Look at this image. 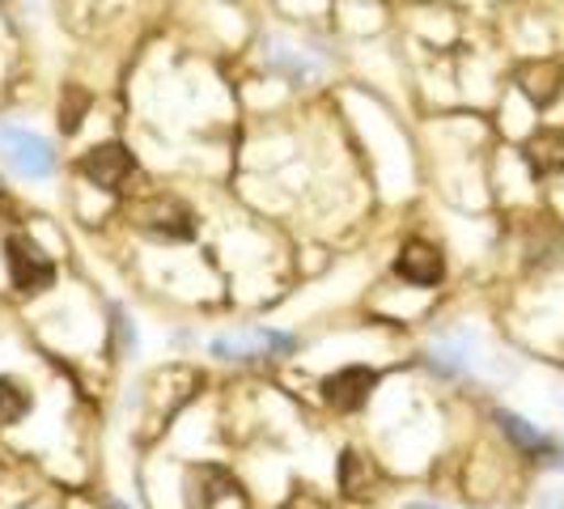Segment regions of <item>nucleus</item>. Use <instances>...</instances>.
<instances>
[{
  "label": "nucleus",
  "mask_w": 564,
  "mask_h": 509,
  "mask_svg": "<svg viewBox=\"0 0 564 509\" xmlns=\"http://www.w3.org/2000/svg\"><path fill=\"white\" fill-rule=\"evenodd\" d=\"M4 259H9V277H13V284H18L22 293L52 289V281H56L52 259H47L43 247H39L34 238H26V234H13V238L4 242Z\"/></svg>",
  "instance_id": "f257e3e1"
},
{
  "label": "nucleus",
  "mask_w": 564,
  "mask_h": 509,
  "mask_svg": "<svg viewBox=\"0 0 564 509\" xmlns=\"http://www.w3.org/2000/svg\"><path fill=\"white\" fill-rule=\"evenodd\" d=\"M497 421H501V429H506V433L513 437V442H518V446H522V451H531V454H547V451H552V442H547V437H543V433H539L531 421H522V416H513V412H501Z\"/></svg>",
  "instance_id": "1a4fd4ad"
},
{
  "label": "nucleus",
  "mask_w": 564,
  "mask_h": 509,
  "mask_svg": "<svg viewBox=\"0 0 564 509\" xmlns=\"http://www.w3.org/2000/svg\"><path fill=\"white\" fill-rule=\"evenodd\" d=\"M102 509H128V506H119V501H107V506H102Z\"/></svg>",
  "instance_id": "ddd939ff"
},
{
  "label": "nucleus",
  "mask_w": 564,
  "mask_h": 509,
  "mask_svg": "<svg viewBox=\"0 0 564 509\" xmlns=\"http://www.w3.org/2000/svg\"><path fill=\"white\" fill-rule=\"evenodd\" d=\"M187 506L192 509H213L221 497H229V492H238V484H234V476L229 472H221V467H196L192 476H187Z\"/></svg>",
  "instance_id": "423d86ee"
},
{
  "label": "nucleus",
  "mask_w": 564,
  "mask_h": 509,
  "mask_svg": "<svg viewBox=\"0 0 564 509\" xmlns=\"http://www.w3.org/2000/svg\"><path fill=\"white\" fill-rule=\"evenodd\" d=\"M289 348H293V339L284 336V332H268V327H259V332H247V336L213 339V353H217L221 361H268V357H276V353H289Z\"/></svg>",
  "instance_id": "f03ea898"
},
{
  "label": "nucleus",
  "mask_w": 564,
  "mask_h": 509,
  "mask_svg": "<svg viewBox=\"0 0 564 509\" xmlns=\"http://www.w3.org/2000/svg\"><path fill=\"white\" fill-rule=\"evenodd\" d=\"M0 144L9 149V158H13V166L30 174V178H47L52 170H56V153H52V144L43 141V137H34V132H22V128H0Z\"/></svg>",
  "instance_id": "7ed1b4c3"
},
{
  "label": "nucleus",
  "mask_w": 564,
  "mask_h": 509,
  "mask_svg": "<svg viewBox=\"0 0 564 509\" xmlns=\"http://www.w3.org/2000/svg\"><path fill=\"white\" fill-rule=\"evenodd\" d=\"M272 68H281V73H289V77H311L314 73V64L311 59H302L293 47H272Z\"/></svg>",
  "instance_id": "9b49d317"
},
{
  "label": "nucleus",
  "mask_w": 564,
  "mask_h": 509,
  "mask_svg": "<svg viewBox=\"0 0 564 509\" xmlns=\"http://www.w3.org/2000/svg\"><path fill=\"white\" fill-rule=\"evenodd\" d=\"M85 178L89 183H98V187H119L128 174H132V153L128 149H119V144H98V149H89L85 153Z\"/></svg>",
  "instance_id": "39448f33"
},
{
  "label": "nucleus",
  "mask_w": 564,
  "mask_h": 509,
  "mask_svg": "<svg viewBox=\"0 0 564 509\" xmlns=\"http://www.w3.org/2000/svg\"><path fill=\"white\" fill-rule=\"evenodd\" d=\"M373 387H378V373H373V369L348 366V369H336V373L323 382V396H327V403L339 408V412H357Z\"/></svg>",
  "instance_id": "20e7f679"
},
{
  "label": "nucleus",
  "mask_w": 564,
  "mask_h": 509,
  "mask_svg": "<svg viewBox=\"0 0 564 509\" xmlns=\"http://www.w3.org/2000/svg\"><path fill=\"white\" fill-rule=\"evenodd\" d=\"M408 509H437V506H408Z\"/></svg>",
  "instance_id": "4468645a"
},
{
  "label": "nucleus",
  "mask_w": 564,
  "mask_h": 509,
  "mask_svg": "<svg viewBox=\"0 0 564 509\" xmlns=\"http://www.w3.org/2000/svg\"><path fill=\"white\" fill-rule=\"evenodd\" d=\"M30 412V391L18 378H0V424H18Z\"/></svg>",
  "instance_id": "9d476101"
},
{
  "label": "nucleus",
  "mask_w": 564,
  "mask_h": 509,
  "mask_svg": "<svg viewBox=\"0 0 564 509\" xmlns=\"http://www.w3.org/2000/svg\"><path fill=\"white\" fill-rule=\"evenodd\" d=\"M556 463H561V467H564V451H561V454H556Z\"/></svg>",
  "instance_id": "2eb2a0df"
},
{
  "label": "nucleus",
  "mask_w": 564,
  "mask_h": 509,
  "mask_svg": "<svg viewBox=\"0 0 564 509\" xmlns=\"http://www.w3.org/2000/svg\"><path fill=\"white\" fill-rule=\"evenodd\" d=\"M144 226L153 229L158 238H192V217H187V208L183 204H174V199H166V204H158L153 213H144Z\"/></svg>",
  "instance_id": "6e6552de"
},
{
  "label": "nucleus",
  "mask_w": 564,
  "mask_h": 509,
  "mask_svg": "<svg viewBox=\"0 0 564 509\" xmlns=\"http://www.w3.org/2000/svg\"><path fill=\"white\" fill-rule=\"evenodd\" d=\"M395 268L408 284H437L442 281V254H437V247H429V242H408Z\"/></svg>",
  "instance_id": "0eeeda50"
},
{
  "label": "nucleus",
  "mask_w": 564,
  "mask_h": 509,
  "mask_svg": "<svg viewBox=\"0 0 564 509\" xmlns=\"http://www.w3.org/2000/svg\"><path fill=\"white\" fill-rule=\"evenodd\" d=\"M85 102H89V98H85L82 89H68V107H64V119H59V123H64V132H77V128H82V111H85Z\"/></svg>",
  "instance_id": "f8f14e48"
}]
</instances>
